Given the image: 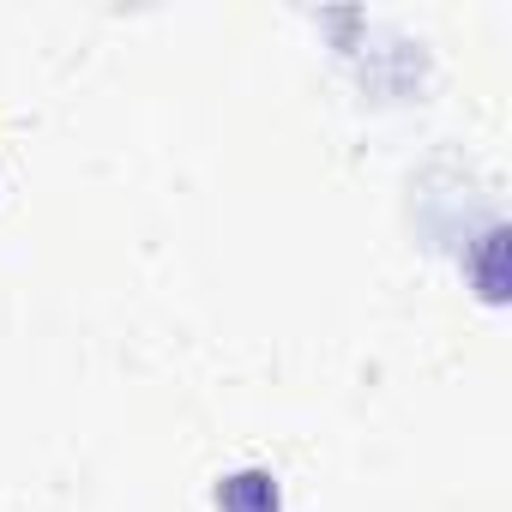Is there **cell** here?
I'll return each instance as SVG.
<instances>
[{"mask_svg":"<svg viewBox=\"0 0 512 512\" xmlns=\"http://www.w3.org/2000/svg\"><path fill=\"white\" fill-rule=\"evenodd\" d=\"M217 512H284L272 470H235L217 482Z\"/></svg>","mask_w":512,"mask_h":512,"instance_id":"1","label":"cell"},{"mask_svg":"<svg viewBox=\"0 0 512 512\" xmlns=\"http://www.w3.org/2000/svg\"><path fill=\"white\" fill-rule=\"evenodd\" d=\"M500 241H506V229H488V235H482V266H476L482 302H500V296H506V284H500Z\"/></svg>","mask_w":512,"mask_h":512,"instance_id":"2","label":"cell"}]
</instances>
